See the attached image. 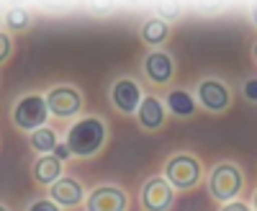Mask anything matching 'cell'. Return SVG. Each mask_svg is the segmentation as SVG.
Returning a JSON list of instances; mask_svg holds the SVG:
<instances>
[{"label": "cell", "mask_w": 257, "mask_h": 211, "mask_svg": "<svg viewBox=\"0 0 257 211\" xmlns=\"http://www.w3.org/2000/svg\"><path fill=\"white\" fill-rule=\"evenodd\" d=\"M193 98H196L198 109H203L206 114L211 116H221L231 109L234 103V90L226 80L216 77V75H208V77H201L193 88Z\"/></svg>", "instance_id": "277c9868"}, {"label": "cell", "mask_w": 257, "mask_h": 211, "mask_svg": "<svg viewBox=\"0 0 257 211\" xmlns=\"http://www.w3.org/2000/svg\"><path fill=\"white\" fill-rule=\"evenodd\" d=\"M144 98V90L139 85V80L132 75H121L111 82L108 88V103L113 106V111L121 116H137V109Z\"/></svg>", "instance_id": "ba28073f"}, {"label": "cell", "mask_w": 257, "mask_h": 211, "mask_svg": "<svg viewBox=\"0 0 257 211\" xmlns=\"http://www.w3.org/2000/svg\"><path fill=\"white\" fill-rule=\"evenodd\" d=\"M170 36H173V26L170 24H165L162 18H147L144 24H142V29H139V39L144 41V44L149 47V49H162L167 41H170Z\"/></svg>", "instance_id": "9a60e30c"}, {"label": "cell", "mask_w": 257, "mask_h": 211, "mask_svg": "<svg viewBox=\"0 0 257 211\" xmlns=\"http://www.w3.org/2000/svg\"><path fill=\"white\" fill-rule=\"evenodd\" d=\"M157 18H162L165 24H170V21H175L180 16V6L178 3H157Z\"/></svg>", "instance_id": "d6986e66"}, {"label": "cell", "mask_w": 257, "mask_h": 211, "mask_svg": "<svg viewBox=\"0 0 257 211\" xmlns=\"http://www.w3.org/2000/svg\"><path fill=\"white\" fill-rule=\"evenodd\" d=\"M178 191L162 175L147 178L139 188V203L144 211H173Z\"/></svg>", "instance_id": "9c48e42d"}, {"label": "cell", "mask_w": 257, "mask_h": 211, "mask_svg": "<svg viewBox=\"0 0 257 211\" xmlns=\"http://www.w3.org/2000/svg\"><path fill=\"white\" fill-rule=\"evenodd\" d=\"M0 211H11V206H8V203H3V201H0Z\"/></svg>", "instance_id": "4316f807"}, {"label": "cell", "mask_w": 257, "mask_h": 211, "mask_svg": "<svg viewBox=\"0 0 257 211\" xmlns=\"http://www.w3.org/2000/svg\"><path fill=\"white\" fill-rule=\"evenodd\" d=\"M44 98H47L49 116L62 119V121L80 116L82 114V106H85V98H82L80 88L72 85V82H54V85L47 88Z\"/></svg>", "instance_id": "8992f818"}, {"label": "cell", "mask_w": 257, "mask_h": 211, "mask_svg": "<svg viewBox=\"0 0 257 211\" xmlns=\"http://www.w3.org/2000/svg\"><path fill=\"white\" fill-rule=\"evenodd\" d=\"M249 18H252V24H254V29H257V6H252V11H249Z\"/></svg>", "instance_id": "cb8c5ba5"}, {"label": "cell", "mask_w": 257, "mask_h": 211, "mask_svg": "<svg viewBox=\"0 0 257 211\" xmlns=\"http://www.w3.org/2000/svg\"><path fill=\"white\" fill-rule=\"evenodd\" d=\"M252 211H257V188H254V193H252Z\"/></svg>", "instance_id": "484cf974"}, {"label": "cell", "mask_w": 257, "mask_h": 211, "mask_svg": "<svg viewBox=\"0 0 257 211\" xmlns=\"http://www.w3.org/2000/svg\"><path fill=\"white\" fill-rule=\"evenodd\" d=\"M111 139V129L105 124L103 116H95V114H88V116H80L70 129H67V142L72 157H80V160H93L98 157L105 144Z\"/></svg>", "instance_id": "6da1fadb"}, {"label": "cell", "mask_w": 257, "mask_h": 211, "mask_svg": "<svg viewBox=\"0 0 257 211\" xmlns=\"http://www.w3.org/2000/svg\"><path fill=\"white\" fill-rule=\"evenodd\" d=\"M47 196L62 208H80L85 203V198H88V191H85V185L77 178L62 175L54 185L47 188Z\"/></svg>", "instance_id": "8fae6325"}, {"label": "cell", "mask_w": 257, "mask_h": 211, "mask_svg": "<svg viewBox=\"0 0 257 211\" xmlns=\"http://www.w3.org/2000/svg\"><path fill=\"white\" fill-rule=\"evenodd\" d=\"M165 109H167V116H175V119H193L198 114V103L193 98V90L188 88H170L162 98Z\"/></svg>", "instance_id": "4fadbf2b"}, {"label": "cell", "mask_w": 257, "mask_h": 211, "mask_svg": "<svg viewBox=\"0 0 257 211\" xmlns=\"http://www.w3.org/2000/svg\"><path fill=\"white\" fill-rule=\"evenodd\" d=\"M26 142H29V147H31L36 155H52L54 147L59 144L57 132L52 129L49 124L41 126V129H36V132H31V134H26Z\"/></svg>", "instance_id": "2e32d148"}, {"label": "cell", "mask_w": 257, "mask_h": 211, "mask_svg": "<svg viewBox=\"0 0 257 211\" xmlns=\"http://www.w3.org/2000/svg\"><path fill=\"white\" fill-rule=\"evenodd\" d=\"M26 211H64V208H62V206H57L49 196H39V198L29 201Z\"/></svg>", "instance_id": "ac0fdd59"}, {"label": "cell", "mask_w": 257, "mask_h": 211, "mask_svg": "<svg viewBox=\"0 0 257 211\" xmlns=\"http://www.w3.org/2000/svg\"><path fill=\"white\" fill-rule=\"evenodd\" d=\"M252 62H254V65H257V39L252 41Z\"/></svg>", "instance_id": "d4e9b609"}, {"label": "cell", "mask_w": 257, "mask_h": 211, "mask_svg": "<svg viewBox=\"0 0 257 211\" xmlns=\"http://www.w3.org/2000/svg\"><path fill=\"white\" fill-rule=\"evenodd\" d=\"M203 175H206V167H203L201 157L193 155V152H175L162 165V178L173 185L178 193L196 191L203 183Z\"/></svg>", "instance_id": "7a4b0ae2"}, {"label": "cell", "mask_w": 257, "mask_h": 211, "mask_svg": "<svg viewBox=\"0 0 257 211\" xmlns=\"http://www.w3.org/2000/svg\"><path fill=\"white\" fill-rule=\"evenodd\" d=\"M239 90H242V95H244L247 103H257V75L244 77L242 85H239Z\"/></svg>", "instance_id": "44dd1931"}, {"label": "cell", "mask_w": 257, "mask_h": 211, "mask_svg": "<svg viewBox=\"0 0 257 211\" xmlns=\"http://www.w3.org/2000/svg\"><path fill=\"white\" fill-rule=\"evenodd\" d=\"M219 211H252V206L237 198V201H229V203H221V208H219Z\"/></svg>", "instance_id": "603a6c76"}, {"label": "cell", "mask_w": 257, "mask_h": 211, "mask_svg": "<svg viewBox=\"0 0 257 211\" xmlns=\"http://www.w3.org/2000/svg\"><path fill=\"white\" fill-rule=\"evenodd\" d=\"M206 188H208V196L216 201V203L237 201L242 196V191H244V173H242V167L234 162V160L216 162L208 170Z\"/></svg>", "instance_id": "3957f363"}, {"label": "cell", "mask_w": 257, "mask_h": 211, "mask_svg": "<svg viewBox=\"0 0 257 211\" xmlns=\"http://www.w3.org/2000/svg\"><path fill=\"white\" fill-rule=\"evenodd\" d=\"M137 124H139V129H144L149 134L165 129V124H167V109H165V103H162L160 95L147 93L142 98L139 109H137Z\"/></svg>", "instance_id": "7c38bea8"}, {"label": "cell", "mask_w": 257, "mask_h": 211, "mask_svg": "<svg viewBox=\"0 0 257 211\" xmlns=\"http://www.w3.org/2000/svg\"><path fill=\"white\" fill-rule=\"evenodd\" d=\"M59 162H70L72 160V152H70V147H67V142H59L57 147H54V152H52Z\"/></svg>", "instance_id": "7402d4cb"}, {"label": "cell", "mask_w": 257, "mask_h": 211, "mask_svg": "<svg viewBox=\"0 0 257 211\" xmlns=\"http://www.w3.org/2000/svg\"><path fill=\"white\" fill-rule=\"evenodd\" d=\"M0 31H3V16H0Z\"/></svg>", "instance_id": "83f0119b"}, {"label": "cell", "mask_w": 257, "mask_h": 211, "mask_svg": "<svg viewBox=\"0 0 257 211\" xmlns=\"http://www.w3.org/2000/svg\"><path fill=\"white\" fill-rule=\"evenodd\" d=\"M29 24H31V16H29L26 8H21V6L8 8V13H6V26H8L11 31H26Z\"/></svg>", "instance_id": "e0dca14e"}, {"label": "cell", "mask_w": 257, "mask_h": 211, "mask_svg": "<svg viewBox=\"0 0 257 211\" xmlns=\"http://www.w3.org/2000/svg\"><path fill=\"white\" fill-rule=\"evenodd\" d=\"M128 193L116 183H100L88 191L85 198V211H128Z\"/></svg>", "instance_id": "30bf717a"}, {"label": "cell", "mask_w": 257, "mask_h": 211, "mask_svg": "<svg viewBox=\"0 0 257 211\" xmlns=\"http://www.w3.org/2000/svg\"><path fill=\"white\" fill-rule=\"evenodd\" d=\"M139 67H142L144 80L149 82V85H155V88L170 85V82L175 80V75H178V62H175L173 52H167V49H149L142 57Z\"/></svg>", "instance_id": "52a82bcc"}, {"label": "cell", "mask_w": 257, "mask_h": 211, "mask_svg": "<svg viewBox=\"0 0 257 211\" xmlns=\"http://www.w3.org/2000/svg\"><path fill=\"white\" fill-rule=\"evenodd\" d=\"M13 36L8 31H0V65H6V62L13 57Z\"/></svg>", "instance_id": "ffe728a7"}, {"label": "cell", "mask_w": 257, "mask_h": 211, "mask_svg": "<svg viewBox=\"0 0 257 211\" xmlns=\"http://www.w3.org/2000/svg\"><path fill=\"white\" fill-rule=\"evenodd\" d=\"M64 175V162H59L54 155H39L31 162V178L39 188H49Z\"/></svg>", "instance_id": "5bb4252c"}, {"label": "cell", "mask_w": 257, "mask_h": 211, "mask_svg": "<svg viewBox=\"0 0 257 211\" xmlns=\"http://www.w3.org/2000/svg\"><path fill=\"white\" fill-rule=\"evenodd\" d=\"M11 121L24 134H31V132L41 129V126H47L49 109H47L44 93H24L21 95L11 109Z\"/></svg>", "instance_id": "5b68a950"}]
</instances>
